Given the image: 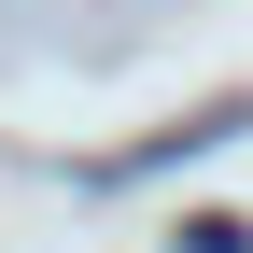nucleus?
Segmentation results:
<instances>
[{"instance_id": "nucleus-1", "label": "nucleus", "mask_w": 253, "mask_h": 253, "mask_svg": "<svg viewBox=\"0 0 253 253\" xmlns=\"http://www.w3.org/2000/svg\"><path fill=\"white\" fill-rule=\"evenodd\" d=\"M183 253H253V225H239V211H197V225H183Z\"/></svg>"}]
</instances>
